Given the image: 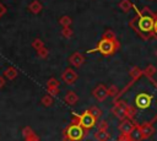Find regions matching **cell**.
Listing matches in <instances>:
<instances>
[{
    "label": "cell",
    "instance_id": "22",
    "mask_svg": "<svg viewBox=\"0 0 157 141\" xmlns=\"http://www.w3.org/2000/svg\"><path fill=\"white\" fill-rule=\"evenodd\" d=\"M88 110H90V113H91V114H92L97 120H98V119L102 116V114H103V113H102V110H101V108H98L97 105H92V107H90V108H88Z\"/></svg>",
    "mask_w": 157,
    "mask_h": 141
},
{
    "label": "cell",
    "instance_id": "28",
    "mask_svg": "<svg viewBox=\"0 0 157 141\" xmlns=\"http://www.w3.org/2000/svg\"><path fill=\"white\" fill-rule=\"evenodd\" d=\"M42 47H44V43H43V40H42V39H39V38H36V39L32 42V48H34L36 50L40 49Z\"/></svg>",
    "mask_w": 157,
    "mask_h": 141
},
{
    "label": "cell",
    "instance_id": "24",
    "mask_svg": "<svg viewBox=\"0 0 157 141\" xmlns=\"http://www.w3.org/2000/svg\"><path fill=\"white\" fill-rule=\"evenodd\" d=\"M37 55H38L40 59H47V58H48V55H49V50H48V48L42 47L40 49H38V50H37Z\"/></svg>",
    "mask_w": 157,
    "mask_h": 141
},
{
    "label": "cell",
    "instance_id": "1",
    "mask_svg": "<svg viewBox=\"0 0 157 141\" xmlns=\"http://www.w3.org/2000/svg\"><path fill=\"white\" fill-rule=\"evenodd\" d=\"M132 9L135 10V16L129 22L130 28H132V31L144 40L153 38L155 13L147 6L137 9L135 5H132Z\"/></svg>",
    "mask_w": 157,
    "mask_h": 141
},
{
    "label": "cell",
    "instance_id": "15",
    "mask_svg": "<svg viewBox=\"0 0 157 141\" xmlns=\"http://www.w3.org/2000/svg\"><path fill=\"white\" fill-rule=\"evenodd\" d=\"M42 9H43V6H42V4H40L38 0H33V1L28 5V10H29L32 13H34V15H38V13L42 11Z\"/></svg>",
    "mask_w": 157,
    "mask_h": 141
},
{
    "label": "cell",
    "instance_id": "33",
    "mask_svg": "<svg viewBox=\"0 0 157 141\" xmlns=\"http://www.w3.org/2000/svg\"><path fill=\"white\" fill-rule=\"evenodd\" d=\"M5 12H6V7H5V6H4V5L0 2V17H1V16H2Z\"/></svg>",
    "mask_w": 157,
    "mask_h": 141
},
{
    "label": "cell",
    "instance_id": "36",
    "mask_svg": "<svg viewBox=\"0 0 157 141\" xmlns=\"http://www.w3.org/2000/svg\"><path fill=\"white\" fill-rule=\"evenodd\" d=\"M117 141H119V140H117Z\"/></svg>",
    "mask_w": 157,
    "mask_h": 141
},
{
    "label": "cell",
    "instance_id": "6",
    "mask_svg": "<svg viewBox=\"0 0 157 141\" xmlns=\"http://www.w3.org/2000/svg\"><path fill=\"white\" fill-rule=\"evenodd\" d=\"M112 113L119 120H123V119L128 118V104L121 99L114 101V105L112 108Z\"/></svg>",
    "mask_w": 157,
    "mask_h": 141
},
{
    "label": "cell",
    "instance_id": "16",
    "mask_svg": "<svg viewBox=\"0 0 157 141\" xmlns=\"http://www.w3.org/2000/svg\"><path fill=\"white\" fill-rule=\"evenodd\" d=\"M129 74H130V77L132 80H139V78H141L144 76V71L137 66H132Z\"/></svg>",
    "mask_w": 157,
    "mask_h": 141
},
{
    "label": "cell",
    "instance_id": "31",
    "mask_svg": "<svg viewBox=\"0 0 157 141\" xmlns=\"http://www.w3.org/2000/svg\"><path fill=\"white\" fill-rule=\"evenodd\" d=\"M98 129H103V130H108V123L105 120H102L98 124Z\"/></svg>",
    "mask_w": 157,
    "mask_h": 141
},
{
    "label": "cell",
    "instance_id": "13",
    "mask_svg": "<svg viewBox=\"0 0 157 141\" xmlns=\"http://www.w3.org/2000/svg\"><path fill=\"white\" fill-rule=\"evenodd\" d=\"M77 101H78V96H77L74 91L66 92V94H65V97H64V102H65L66 104H69V105H75V104L77 103Z\"/></svg>",
    "mask_w": 157,
    "mask_h": 141
},
{
    "label": "cell",
    "instance_id": "14",
    "mask_svg": "<svg viewBox=\"0 0 157 141\" xmlns=\"http://www.w3.org/2000/svg\"><path fill=\"white\" fill-rule=\"evenodd\" d=\"M94 139L97 141H108L110 139V134L108 130H103V129H98L94 132Z\"/></svg>",
    "mask_w": 157,
    "mask_h": 141
},
{
    "label": "cell",
    "instance_id": "18",
    "mask_svg": "<svg viewBox=\"0 0 157 141\" xmlns=\"http://www.w3.org/2000/svg\"><path fill=\"white\" fill-rule=\"evenodd\" d=\"M132 2L130 0H120V2L118 4L119 9L123 11V12H129L131 9H132Z\"/></svg>",
    "mask_w": 157,
    "mask_h": 141
},
{
    "label": "cell",
    "instance_id": "7",
    "mask_svg": "<svg viewBox=\"0 0 157 141\" xmlns=\"http://www.w3.org/2000/svg\"><path fill=\"white\" fill-rule=\"evenodd\" d=\"M92 96L94 97V99H97L98 102H104L109 94H108V87L103 83H98L93 90H92Z\"/></svg>",
    "mask_w": 157,
    "mask_h": 141
},
{
    "label": "cell",
    "instance_id": "26",
    "mask_svg": "<svg viewBox=\"0 0 157 141\" xmlns=\"http://www.w3.org/2000/svg\"><path fill=\"white\" fill-rule=\"evenodd\" d=\"M72 34H74V31H72L70 27H63V29H61V36H63L64 38H71Z\"/></svg>",
    "mask_w": 157,
    "mask_h": 141
},
{
    "label": "cell",
    "instance_id": "9",
    "mask_svg": "<svg viewBox=\"0 0 157 141\" xmlns=\"http://www.w3.org/2000/svg\"><path fill=\"white\" fill-rule=\"evenodd\" d=\"M135 126V121H132L131 119L129 118H125L123 120H120V124H119V131L120 134H124V135H129L131 132V130L134 129Z\"/></svg>",
    "mask_w": 157,
    "mask_h": 141
},
{
    "label": "cell",
    "instance_id": "27",
    "mask_svg": "<svg viewBox=\"0 0 157 141\" xmlns=\"http://www.w3.org/2000/svg\"><path fill=\"white\" fill-rule=\"evenodd\" d=\"M32 135H34V131L32 130L31 126H25V128L22 129V136H23L25 139H27V137H29V136H32Z\"/></svg>",
    "mask_w": 157,
    "mask_h": 141
},
{
    "label": "cell",
    "instance_id": "10",
    "mask_svg": "<svg viewBox=\"0 0 157 141\" xmlns=\"http://www.w3.org/2000/svg\"><path fill=\"white\" fill-rule=\"evenodd\" d=\"M139 126H140V130H141V134H142V139H148L153 135L155 132V128L152 126V124L150 121H142V123H139Z\"/></svg>",
    "mask_w": 157,
    "mask_h": 141
},
{
    "label": "cell",
    "instance_id": "2",
    "mask_svg": "<svg viewBox=\"0 0 157 141\" xmlns=\"http://www.w3.org/2000/svg\"><path fill=\"white\" fill-rule=\"evenodd\" d=\"M157 97V81L153 80L152 82V87H150V90L147 91H140L136 93V96L134 97V103L132 104H126L129 105V108L131 109V114H132V121L136 120V116L139 113H150L151 109L153 108V101Z\"/></svg>",
    "mask_w": 157,
    "mask_h": 141
},
{
    "label": "cell",
    "instance_id": "19",
    "mask_svg": "<svg viewBox=\"0 0 157 141\" xmlns=\"http://www.w3.org/2000/svg\"><path fill=\"white\" fill-rule=\"evenodd\" d=\"M142 71H144V76H146V77H153L155 74L157 72V67L151 64V65H147Z\"/></svg>",
    "mask_w": 157,
    "mask_h": 141
},
{
    "label": "cell",
    "instance_id": "17",
    "mask_svg": "<svg viewBox=\"0 0 157 141\" xmlns=\"http://www.w3.org/2000/svg\"><path fill=\"white\" fill-rule=\"evenodd\" d=\"M4 77H6L7 80H15L17 77V70L12 66L7 67L6 70H4Z\"/></svg>",
    "mask_w": 157,
    "mask_h": 141
},
{
    "label": "cell",
    "instance_id": "4",
    "mask_svg": "<svg viewBox=\"0 0 157 141\" xmlns=\"http://www.w3.org/2000/svg\"><path fill=\"white\" fill-rule=\"evenodd\" d=\"M88 130L83 129L76 120L71 119V123L63 130V141H82Z\"/></svg>",
    "mask_w": 157,
    "mask_h": 141
},
{
    "label": "cell",
    "instance_id": "21",
    "mask_svg": "<svg viewBox=\"0 0 157 141\" xmlns=\"http://www.w3.org/2000/svg\"><path fill=\"white\" fill-rule=\"evenodd\" d=\"M59 23H60L61 27H70L71 23H72V20H71L70 16L64 15V16H61V17L59 18Z\"/></svg>",
    "mask_w": 157,
    "mask_h": 141
},
{
    "label": "cell",
    "instance_id": "35",
    "mask_svg": "<svg viewBox=\"0 0 157 141\" xmlns=\"http://www.w3.org/2000/svg\"><path fill=\"white\" fill-rule=\"evenodd\" d=\"M156 56H157V50H156Z\"/></svg>",
    "mask_w": 157,
    "mask_h": 141
},
{
    "label": "cell",
    "instance_id": "34",
    "mask_svg": "<svg viewBox=\"0 0 157 141\" xmlns=\"http://www.w3.org/2000/svg\"><path fill=\"white\" fill-rule=\"evenodd\" d=\"M5 86V78L2 76H0V88H2Z\"/></svg>",
    "mask_w": 157,
    "mask_h": 141
},
{
    "label": "cell",
    "instance_id": "12",
    "mask_svg": "<svg viewBox=\"0 0 157 141\" xmlns=\"http://www.w3.org/2000/svg\"><path fill=\"white\" fill-rule=\"evenodd\" d=\"M129 139L130 141H142V134H141V130H140V126H139V123H135V126L134 129L131 130V132L129 134Z\"/></svg>",
    "mask_w": 157,
    "mask_h": 141
},
{
    "label": "cell",
    "instance_id": "20",
    "mask_svg": "<svg viewBox=\"0 0 157 141\" xmlns=\"http://www.w3.org/2000/svg\"><path fill=\"white\" fill-rule=\"evenodd\" d=\"M53 103H54L53 96H50L49 93H48V94H45V96H43V97H42V99H40V104H42V105H44L45 108L50 107Z\"/></svg>",
    "mask_w": 157,
    "mask_h": 141
},
{
    "label": "cell",
    "instance_id": "23",
    "mask_svg": "<svg viewBox=\"0 0 157 141\" xmlns=\"http://www.w3.org/2000/svg\"><path fill=\"white\" fill-rule=\"evenodd\" d=\"M55 87H60V82L55 77H50L47 81V88H55Z\"/></svg>",
    "mask_w": 157,
    "mask_h": 141
},
{
    "label": "cell",
    "instance_id": "8",
    "mask_svg": "<svg viewBox=\"0 0 157 141\" xmlns=\"http://www.w3.org/2000/svg\"><path fill=\"white\" fill-rule=\"evenodd\" d=\"M77 78H78V75H77L71 67L65 69V70L63 71V74H61V80H63L66 85H74Z\"/></svg>",
    "mask_w": 157,
    "mask_h": 141
},
{
    "label": "cell",
    "instance_id": "25",
    "mask_svg": "<svg viewBox=\"0 0 157 141\" xmlns=\"http://www.w3.org/2000/svg\"><path fill=\"white\" fill-rule=\"evenodd\" d=\"M118 93H119V90H118V87H117L115 85H110V86L108 87V94H109V97L115 98V97L118 96Z\"/></svg>",
    "mask_w": 157,
    "mask_h": 141
},
{
    "label": "cell",
    "instance_id": "11",
    "mask_svg": "<svg viewBox=\"0 0 157 141\" xmlns=\"http://www.w3.org/2000/svg\"><path fill=\"white\" fill-rule=\"evenodd\" d=\"M69 61H70V64H71L72 66H75V67H81V66L83 65V63H85V56H83V54H81V53H78V51H75V53H72V54L70 55Z\"/></svg>",
    "mask_w": 157,
    "mask_h": 141
},
{
    "label": "cell",
    "instance_id": "3",
    "mask_svg": "<svg viewBox=\"0 0 157 141\" xmlns=\"http://www.w3.org/2000/svg\"><path fill=\"white\" fill-rule=\"evenodd\" d=\"M120 48V43L118 42L114 32L112 29H105L104 33L102 34L99 42L97 43L96 48L87 50V54L91 53H101L102 55H113L118 49Z\"/></svg>",
    "mask_w": 157,
    "mask_h": 141
},
{
    "label": "cell",
    "instance_id": "30",
    "mask_svg": "<svg viewBox=\"0 0 157 141\" xmlns=\"http://www.w3.org/2000/svg\"><path fill=\"white\" fill-rule=\"evenodd\" d=\"M153 38L157 40V13H155V25H153Z\"/></svg>",
    "mask_w": 157,
    "mask_h": 141
},
{
    "label": "cell",
    "instance_id": "5",
    "mask_svg": "<svg viewBox=\"0 0 157 141\" xmlns=\"http://www.w3.org/2000/svg\"><path fill=\"white\" fill-rule=\"evenodd\" d=\"M72 119L76 120L83 129L86 130H90L91 128H93L97 123V119L90 113V110H85L82 114H76V113H72Z\"/></svg>",
    "mask_w": 157,
    "mask_h": 141
},
{
    "label": "cell",
    "instance_id": "29",
    "mask_svg": "<svg viewBox=\"0 0 157 141\" xmlns=\"http://www.w3.org/2000/svg\"><path fill=\"white\" fill-rule=\"evenodd\" d=\"M47 91H48V93H49L50 96L55 97V96H58V94H59L60 88H59V87H55V88H47Z\"/></svg>",
    "mask_w": 157,
    "mask_h": 141
},
{
    "label": "cell",
    "instance_id": "32",
    "mask_svg": "<svg viewBox=\"0 0 157 141\" xmlns=\"http://www.w3.org/2000/svg\"><path fill=\"white\" fill-rule=\"evenodd\" d=\"M25 141H40V140H39V136H37V135L34 134V135H32V136L25 139Z\"/></svg>",
    "mask_w": 157,
    "mask_h": 141
}]
</instances>
